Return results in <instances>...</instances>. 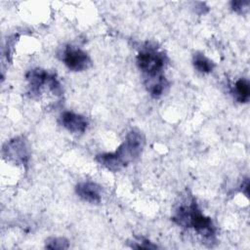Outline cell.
I'll return each mask as SVG.
<instances>
[{"label":"cell","mask_w":250,"mask_h":250,"mask_svg":"<svg viewBox=\"0 0 250 250\" xmlns=\"http://www.w3.org/2000/svg\"><path fill=\"white\" fill-rule=\"evenodd\" d=\"M172 220L181 227L193 229L205 239L212 240L215 235V228L211 219L198 209L193 199L180 205Z\"/></svg>","instance_id":"7a4b0ae2"},{"label":"cell","mask_w":250,"mask_h":250,"mask_svg":"<svg viewBox=\"0 0 250 250\" xmlns=\"http://www.w3.org/2000/svg\"><path fill=\"white\" fill-rule=\"evenodd\" d=\"M131 247L137 248V249H155L157 248V245L153 244L147 239L138 238L137 240H134L133 242H131Z\"/></svg>","instance_id":"4fadbf2b"},{"label":"cell","mask_w":250,"mask_h":250,"mask_svg":"<svg viewBox=\"0 0 250 250\" xmlns=\"http://www.w3.org/2000/svg\"><path fill=\"white\" fill-rule=\"evenodd\" d=\"M146 87L152 98H159L164 94L166 88L168 87V81L163 75L146 78Z\"/></svg>","instance_id":"9c48e42d"},{"label":"cell","mask_w":250,"mask_h":250,"mask_svg":"<svg viewBox=\"0 0 250 250\" xmlns=\"http://www.w3.org/2000/svg\"><path fill=\"white\" fill-rule=\"evenodd\" d=\"M68 245V240L65 237H49L45 242V248L52 250L67 249Z\"/></svg>","instance_id":"7c38bea8"},{"label":"cell","mask_w":250,"mask_h":250,"mask_svg":"<svg viewBox=\"0 0 250 250\" xmlns=\"http://www.w3.org/2000/svg\"><path fill=\"white\" fill-rule=\"evenodd\" d=\"M248 5H249L248 1H232L231 2L232 10L237 13H244V11L248 9Z\"/></svg>","instance_id":"5bb4252c"},{"label":"cell","mask_w":250,"mask_h":250,"mask_svg":"<svg viewBox=\"0 0 250 250\" xmlns=\"http://www.w3.org/2000/svg\"><path fill=\"white\" fill-rule=\"evenodd\" d=\"M62 61L71 71H83L88 69L92 64L89 55L85 51L73 46L64 48L62 55Z\"/></svg>","instance_id":"5b68a950"},{"label":"cell","mask_w":250,"mask_h":250,"mask_svg":"<svg viewBox=\"0 0 250 250\" xmlns=\"http://www.w3.org/2000/svg\"><path fill=\"white\" fill-rule=\"evenodd\" d=\"M3 154L16 163L25 164L28 160V149L25 141L21 137L10 140L3 146Z\"/></svg>","instance_id":"8992f818"},{"label":"cell","mask_w":250,"mask_h":250,"mask_svg":"<svg viewBox=\"0 0 250 250\" xmlns=\"http://www.w3.org/2000/svg\"><path fill=\"white\" fill-rule=\"evenodd\" d=\"M167 58L164 53L155 49H146L137 56V64L144 73L145 78L157 77L162 74Z\"/></svg>","instance_id":"3957f363"},{"label":"cell","mask_w":250,"mask_h":250,"mask_svg":"<svg viewBox=\"0 0 250 250\" xmlns=\"http://www.w3.org/2000/svg\"><path fill=\"white\" fill-rule=\"evenodd\" d=\"M145 144L144 135L140 131L132 130L115 151L98 154L96 160L110 171H119L141 155Z\"/></svg>","instance_id":"6da1fadb"},{"label":"cell","mask_w":250,"mask_h":250,"mask_svg":"<svg viewBox=\"0 0 250 250\" xmlns=\"http://www.w3.org/2000/svg\"><path fill=\"white\" fill-rule=\"evenodd\" d=\"M192 63L194 68L201 73H209L215 67V62L202 53H195L193 55Z\"/></svg>","instance_id":"8fae6325"},{"label":"cell","mask_w":250,"mask_h":250,"mask_svg":"<svg viewBox=\"0 0 250 250\" xmlns=\"http://www.w3.org/2000/svg\"><path fill=\"white\" fill-rule=\"evenodd\" d=\"M76 194L89 203H100L102 200V188L94 182H82L75 187Z\"/></svg>","instance_id":"ba28073f"},{"label":"cell","mask_w":250,"mask_h":250,"mask_svg":"<svg viewBox=\"0 0 250 250\" xmlns=\"http://www.w3.org/2000/svg\"><path fill=\"white\" fill-rule=\"evenodd\" d=\"M231 93L237 102L247 103L250 98V85L248 80L244 78L236 80L232 87Z\"/></svg>","instance_id":"30bf717a"},{"label":"cell","mask_w":250,"mask_h":250,"mask_svg":"<svg viewBox=\"0 0 250 250\" xmlns=\"http://www.w3.org/2000/svg\"><path fill=\"white\" fill-rule=\"evenodd\" d=\"M241 190H242V192L246 195V196H248V193H249V181H248V179H245V181L242 183V185H241Z\"/></svg>","instance_id":"9a60e30c"},{"label":"cell","mask_w":250,"mask_h":250,"mask_svg":"<svg viewBox=\"0 0 250 250\" xmlns=\"http://www.w3.org/2000/svg\"><path fill=\"white\" fill-rule=\"evenodd\" d=\"M61 125L71 133H84L88 127V120L81 114L64 111L60 116Z\"/></svg>","instance_id":"52a82bcc"},{"label":"cell","mask_w":250,"mask_h":250,"mask_svg":"<svg viewBox=\"0 0 250 250\" xmlns=\"http://www.w3.org/2000/svg\"><path fill=\"white\" fill-rule=\"evenodd\" d=\"M26 79L29 84L31 94H40L41 90L48 88L53 94L61 95L62 87L54 73H50L42 68H34L30 70Z\"/></svg>","instance_id":"277c9868"}]
</instances>
